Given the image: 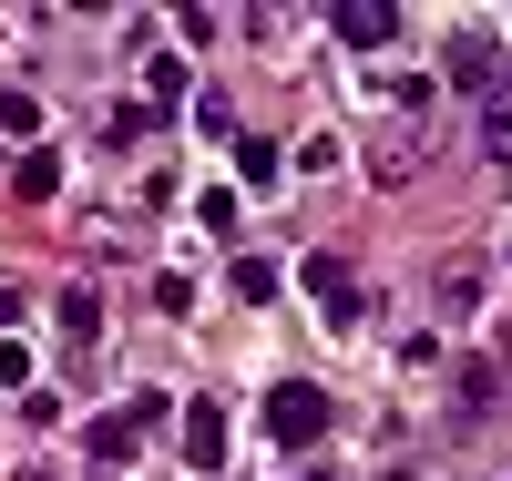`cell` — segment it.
<instances>
[{
    "mask_svg": "<svg viewBox=\"0 0 512 481\" xmlns=\"http://www.w3.org/2000/svg\"><path fill=\"white\" fill-rule=\"evenodd\" d=\"M297 277H308V297L328 308V328H359V277H349V256H308Z\"/></svg>",
    "mask_w": 512,
    "mask_h": 481,
    "instance_id": "cell-5",
    "label": "cell"
},
{
    "mask_svg": "<svg viewBox=\"0 0 512 481\" xmlns=\"http://www.w3.org/2000/svg\"><path fill=\"white\" fill-rule=\"evenodd\" d=\"M31 379V348H11V338H0V389H21Z\"/></svg>",
    "mask_w": 512,
    "mask_h": 481,
    "instance_id": "cell-17",
    "label": "cell"
},
{
    "mask_svg": "<svg viewBox=\"0 0 512 481\" xmlns=\"http://www.w3.org/2000/svg\"><path fill=\"white\" fill-rule=\"evenodd\" d=\"M185 461H195V471H226V410H216V400L185 410Z\"/></svg>",
    "mask_w": 512,
    "mask_h": 481,
    "instance_id": "cell-8",
    "label": "cell"
},
{
    "mask_svg": "<svg viewBox=\"0 0 512 481\" xmlns=\"http://www.w3.org/2000/svg\"><path fill=\"white\" fill-rule=\"evenodd\" d=\"M21 481H52V471H21Z\"/></svg>",
    "mask_w": 512,
    "mask_h": 481,
    "instance_id": "cell-19",
    "label": "cell"
},
{
    "mask_svg": "<svg viewBox=\"0 0 512 481\" xmlns=\"http://www.w3.org/2000/svg\"><path fill=\"white\" fill-rule=\"evenodd\" d=\"M154 123H164V113H144V103H123V113L103 123V144H144V134H154Z\"/></svg>",
    "mask_w": 512,
    "mask_h": 481,
    "instance_id": "cell-12",
    "label": "cell"
},
{
    "mask_svg": "<svg viewBox=\"0 0 512 481\" xmlns=\"http://www.w3.org/2000/svg\"><path fill=\"white\" fill-rule=\"evenodd\" d=\"M441 82H451V93H472V103H502V93H512V52H502L492 31H451V41H441Z\"/></svg>",
    "mask_w": 512,
    "mask_h": 481,
    "instance_id": "cell-1",
    "label": "cell"
},
{
    "mask_svg": "<svg viewBox=\"0 0 512 481\" xmlns=\"http://www.w3.org/2000/svg\"><path fill=\"white\" fill-rule=\"evenodd\" d=\"M482 154H492V164H512V113H492V123H482Z\"/></svg>",
    "mask_w": 512,
    "mask_h": 481,
    "instance_id": "cell-16",
    "label": "cell"
},
{
    "mask_svg": "<svg viewBox=\"0 0 512 481\" xmlns=\"http://www.w3.org/2000/svg\"><path fill=\"white\" fill-rule=\"evenodd\" d=\"M318 430H328V389H318V379H277V389H267V441H277V451H308Z\"/></svg>",
    "mask_w": 512,
    "mask_h": 481,
    "instance_id": "cell-2",
    "label": "cell"
},
{
    "mask_svg": "<svg viewBox=\"0 0 512 481\" xmlns=\"http://www.w3.org/2000/svg\"><path fill=\"white\" fill-rule=\"evenodd\" d=\"M62 338H72V348L103 338V297H93V287H62Z\"/></svg>",
    "mask_w": 512,
    "mask_h": 481,
    "instance_id": "cell-10",
    "label": "cell"
},
{
    "mask_svg": "<svg viewBox=\"0 0 512 481\" xmlns=\"http://www.w3.org/2000/svg\"><path fill=\"white\" fill-rule=\"evenodd\" d=\"M482 287H492V267H482L472 246H451L441 267H431V297H441V318H472V308H482Z\"/></svg>",
    "mask_w": 512,
    "mask_h": 481,
    "instance_id": "cell-4",
    "label": "cell"
},
{
    "mask_svg": "<svg viewBox=\"0 0 512 481\" xmlns=\"http://www.w3.org/2000/svg\"><path fill=\"white\" fill-rule=\"evenodd\" d=\"M11 185H21L31 205H41V195H62V154H52V144H41V154H21V164H11Z\"/></svg>",
    "mask_w": 512,
    "mask_h": 481,
    "instance_id": "cell-11",
    "label": "cell"
},
{
    "mask_svg": "<svg viewBox=\"0 0 512 481\" xmlns=\"http://www.w3.org/2000/svg\"><path fill=\"white\" fill-rule=\"evenodd\" d=\"M154 420H164V389H134V400H123V410H103L93 430H82V451H93V461H134Z\"/></svg>",
    "mask_w": 512,
    "mask_h": 481,
    "instance_id": "cell-3",
    "label": "cell"
},
{
    "mask_svg": "<svg viewBox=\"0 0 512 481\" xmlns=\"http://www.w3.org/2000/svg\"><path fill=\"white\" fill-rule=\"evenodd\" d=\"M502 379H512V318H502Z\"/></svg>",
    "mask_w": 512,
    "mask_h": 481,
    "instance_id": "cell-18",
    "label": "cell"
},
{
    "mask_svg": "<svg viewBox=\"0 0 512 481\" xmlns=\"http://www.w3.org/2000/svg\"><path fill=\"white\" fill-rule=\"evenodd\" d=\"M328 31L349 41V52H379V41L400 31V11H390V0H338V11H328Z\"/></svg>",
    "mask_w": 512,
    "mask_h": 481,
    "instance_id": "cell-6",
    "label": "cell"
},
{
    "mask_svg": "<svg viewBox=\"0 0 512 481\" xmlns=\"http://www.w3.org/2000/svg\"><path fill=\"white\" fill-rule=\"evenodd\" d=\"M0 134H41V103L31 93H0Z\"/></svg>",
    "mask_w": 512,
    "mask_h": 481,
    "instance_id": "cell-14",
    "label": "cell"
},
{
    "mask_svg": "<svg viewBox=\"0 0 512 481\" xmlns=\"http://www.w3.org/2000/svg\"><path fill=\"white\" fill-rule=\"evenodd\" d=\"M236 174H246V185H277V144L246 134V144H236Z\"/></svg>",
    "mask_w": 512,
    "mask_h": 481,
    "instance_id": "cell-13",
    "label": "cell"
},
{
    "mask_svg": "<svg viewBox=\"0 0 512 481\" xmlns=\"http://www.w3.org/2000/svg\"><path fill=\"white\" fill-rule=\"evenodd\" d=\"M185 82H195L185 52H144V113H175V103H185Z\"/></svg>",
    "mask_w": 512,
    "mask_h": 481,
    "instance_id": "cell-9",
    "label": "cell"
},
{
    "mask_svg": "<svg viewBox=\"0 0 512 481\" xmlns=\"http://www.w3.org/2000/svg\"><path fill=\"white\" fill-rule=\"evenodd\" d=\"M502 389H512V379H502V359H461V369H451L461 420H492V410H502Z\"/></svg>",
    "mask_w": 512,
    "mask_h": 481,
    "instance_id": "cell-7",
    "label": "cell"
},
{
    "mask_svg": "<svg viewBox=\"0 0 512 481\" xmlns=\"http://www.w3.org/2000/svg\"><path fill=\"white\" fill-rule=\"evenodd\" d=\"M236 297H277V267H267V256H236Z\"/></svg>",
    "mask_w": 512,
    "mask_h": 481,
    "instance_id": "cell-15",
    "label": "cell"
}]
</instances>
